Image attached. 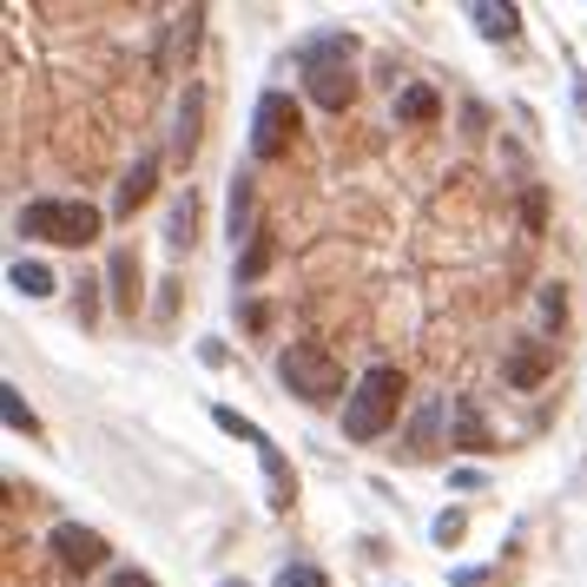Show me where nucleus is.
Returning a JSON list of instances; mask_svg holds the SVG:
<instances>
[{
    "instance_id": "obj_1",
    "label": "nucleus",
    "mask_w": 587,
    "mask_h": 587,
    "mask_svg": "<svg viewBox=\"0 0 587 587\" xmlns=\"http://www.w3.org/2000/svg\"><path fill=\"white\" fill-rule=\"evenodd\" d=\"M350 53L357 40L350 33H317L297 46V66H304V93L324 106V112H344L357 99V79H350Z\"/></svg>"
},
{
    "instance_id": "obj_2",
    "label": "nucleus",
    "mask_w": 587,
    "mask_h": 587,
    "mask_svg": "<svg viewBox=\"0 0 587 587\" xmlns=\"http://www.w3.org/2000/svg\"><path fill=\"white\" fill-rule=\"evenodd\" d=\"M396 410H403V370L377 363V370L357 377V390H350V403H344V436H350V443H377V436L396 423Z\"/></svg>"
},
{
    "instance_id": "obj_3",
    "label": "nucleus",
    "mask_w": 587,
    "mask_h": 587,
    "mask_svg": "<svg viewBox=\"0 0 587 587\" xmlns=\"http://www.w3.org/2000/svg\"><path fill=\"white\" fill-rule=\"evenodd\" d=\"M13 225H20V238H46V244H66V251L99 238V211L86 198H26Z\"/></svg>"
},
{
    "instance_id": "obj_4",
    "label": "nucleus",
    "mask_w": 587,
    "mask_h": 587,
    "mask_svg": "<svg viewBox=\"0 0 587 587\" xmlns=\"http://www.w3.org/2000/svg\"><path fill=\"white\" fill-rule=\"evenodd\" d=\"M278 377H284V390L304 396V403H337V396H344V370L330 363L324 344H291V350L278 357ZM344 403H350V396H344Z\"/></svg>"
},
{
    "instance_id": "obj_5",
    "label": "nucleus",
    "mask_w": 587,
    "mask_h": 587,
    "mask_svg": "<svg viewBox=\"0 0 587 587\" xmlns=\"http://www.w3.org/2000/svg\"><path fill=\"white\" fill-rule=\"evenodd\" d=\"M211 423L225 430V436H244L251 449H258V463H264V482H271V509H291L297 502V476H291V463H284V449L251 423V416H238L231 403H211Z\"/></svg>"
},
{
    "instance_id": "obj_6",
    "label": "nucleus",
    "mask_w": 587,
    "mask_h": 587,
    "mask_svg": "<svg viewBox=\"0 0 587 587\" xmlns=\"http://www.w3.org/2000/svg\"><path fill=\"white\" fill-rule=\"evenodd\" d=\"M297 139V99L291 93H264L258 112H251V152L258 159H284Z\"/></svg>"
},
{
    "instance_id": "obj_7",
    "label": "nucleus",
    "mask_w": 587,
    "mask_h": 587,
    "mask_svg": "<svg viewBox=\"0 0 587 587\" xmlns=\"http://www.w3.org/2000/svg\"><path fill=\"white\" fill-rule=\"evenodd\" d=\"M46 542H53V555H59L73 575H93V568H106V555H112V548H106L93 529H79V522H59Z\"/></svg>"
},
{
    "instance_id": "obj_8",
    "label": "nucleus",
    "mask_w": 587,
    "mask_h": 587,
    "mask_svg": "<svg viewBox=\"0 0 587 587\" xmlns=\"http://www.w3.org/2000/svg\"><path fill=\"white\" fill-rule=\"evenodd\" d=\"M198 126H205V86L192 79L185 99H178V119H172V159H192L198 152Z\"/></svg>"
},
{
    "instance_id": "obj_9",
    "label": "nucleus",
    "mask_w": 587,
    "mask_h": 587,
    "mask_svg": "<svg viewBox=\"0 0 587 587\" xmlns=\"http://www.w3.org/2000/svg\"><path fill=\"white\" fill-rule=\"evenodd\" d=\"M152 185H159V152L132 159V172H126V178H119V192H112V211H119V218H132V211L152 198Z\"/></svg>"
},
{
    "instance_id": "obj_10",
    "label": "nucleus",
    "mask_w": 587,
    "mask_h": 587,
    "mask_svg": "<svg viewBox=\"0 0 587 587\" xmlns=\"http://www.w3.org/2000/svg\"><path fill=\"white\" fill-rule=\"evenodd\" d=\"M548 363H555V344H522V350H515V357L502 363V377H509L515 390H535Z\"/></svg>"
},
{
    "instance_id": "obj_11",
    "label": "nucleus",
    "mask_w": 587,
    "mask_h": 587,
    "mask_svg": "<svg viewBox=\"0 0 587 587\" xmlns=\"http://www.w3.org/2000/svg\"><path fill=\"white\" fill-rule=\"evenodd\" d=\"M443 112V99H436V86H423V79H410L403 93H396V126H430Z\"/></svg>"
},
{
    "instance_id": "obj_12",
    "label": "nucleus",
    "mask_w": 587,
    "mask_h": 587,
    "mask_svg": "<svg viewBox=\"0 0 587 587\" xmlns=\"http://www.w3.org/2000/svg\"><path fill=\"white\" fill-rule=\"evenodd\" d=\"M469 20H476L489 40H515V33H522V13H515V7H496V0H476Z\"/></svg>"
},
{
    "instance_id": "obj_13",
    "label": "nucleus",
    "mask_w": 587,
    "mask_h": 587,
    "mask_svg": "<svg viewBox=\"0 0 587 587\" xmlns=\"http://www.w3.org/2000/svg\"><path fill=\"white\" fill-rule=\"evenodd\" d=\"M106 278H112V304H119V311H132V304H139V258H132V251H112Z\"/></svg>"
},
{
    "instance_id": "obj_14",
    "label": "nucleus",
    "mask_w": 587,
    "mask_h": 587,
    "mask_svg": "<svg viewBox=\"0 0 587 587\" xmlns=\"http://www.w3.org/2000/svg\"><path fill=\"white\" fill-rule=\"evenodd\" d=\"M7 284H13V291H26V297H53V271H46L40 258H20V264L7 271Z\"/></svg>"
},
{
    "instance_id": "obj_15",
    "label": "nucleus",
    "mask_w": 587,
    "mask_h": 587,
    "mask_svg": "<svg viewBox=\"0 0 587 587\" xmlns=\"http://www.w3.org/2000/svg\"><path fill=\"white\" fill-rule=\"evenodd\" d=\"M192 231H198V198L185 192V198L172 205V225H165V244H172V251H185V244H192Z\"/></svg>"
},
{
    "instance_id": "obj_16",
    "label": "nucleus",
    "mask_w": 587,
    "mask_h": 587,
    "mask_svg": "<svg viewBox=\"0 0 587 587\" xmlns=\"http://www.w3.org/2000/svg\"><path fill=\"white\" fill-rule=\"evenodd\" d=\"M271 258H278V244H271V231H258V238L244 244V258H238V284H258Z\"/></svg>"
},
{
    "instance_id": "obj_17",
    "label": "nucleus",
    "mask_w": 587,
    "mask_h": 587,
    "mask_svg": "<svg viewBox=\"0 0 587 587\" xmlns=\"http://www.w3.org/2000/svg\"><path fill=\"white\" fill-rule=\"evenodd\" d=\"M436 423H443V403H423L416 423H410V456H430L436 449Z\"/></svg>"
},
{
    "instance_id": "obj_18",
    "label": "nucleus",
    "mask_w": 587,
    "mask_h": 587,
    "mask_svg": "<svg viewBox=\"0 0 587 587\" xmlns=\"http://www.w3.org/2000/svg\"><path fill=\"white\" fill-rule=\"evenodd\" d=\"M0 416H7V430H20V436H40V416L20 403V390H13V383L0 390Z\"/></svg>"
},
{
    "instance_id": "obj_19",
    "label": "nucleus",
    "mask_w": 587,
    "mask_h": 587,
    "mask_svg": "<svg viewBox=\"0 0 587 587\" xmlns=\"http://www.w3.org/2000/svg\"><path fill=\"white\" fill-rule=\"evenodd\" d=\"M456 449H489V430H482L476 403H456Z\"/></svg>"
},
{
    "instance_id": "obj_20",
    "label": "nucleus",
    "mask_w": 587,
    "mask_h": 587,
    "mask_svg": "<svg viewBox=\"0 0 587 587\" xmlns=\"http://www.w3.org/2000/svg\"><path fill=\"white\" fill-rule=\"evenodd\" d=\"M231 238H258L251 231V178H231Z\"/></svg>"
},
{
    "instance_id": "obj_21",
    "label": "nucleus",
    "mask_w": 587,
    "mask_h": 587,
    "mask_svg": "<svg viewBox=\"0 0 587 587\" xmlns=\"http://www.w3.org/2000/svg\"><path fill=\"white\" fill-rule=\"evenodd\" d=\"M198 20H205V13L192 7V13H185V20L172 26V46H165V59H178V53H192V46H198Z\"/></svg>"
},
{
    "instance_id": "obj_22",
    "label": "nucleus",
    "mask_w": 587,
    "mask_h": 587,
    "mask_svg": "<svg viewBox=\"0 0 587 587\" xmlns=\"http://www.w3.org/2000/svg\"><path fill=\"white\" fill-rule=\"evenodd\" d=\"M463 529H469V515H463V509H443V515H436V529H430V535H436V542H443V548H456V542H463Z\"/></svg>"
},
{
    "instance_id": "obj_23",
    "label": "nucleus",
    "mask_w": 587,
    "mask_h": 587,
    "mask_svg": "<svg viewBox=\"0 0 587 587\" xmlns=\"http://www.w3.org/2000/svg\"><path fill=\"white\" fill-rule=\"evenodd\" d=\"M278 587H330V581H324V568H311V562H291V568H278Z\"/></svg>"
},
{
    "instance_id": "obj_24",
    "label": "nucleus",
    "mask_w": 587,
    "mask_h": 587,
    "mask_svg": "<svg viewBox=\"0 0 587 587\" xmlns=\"http://www.w3.org/2000/svg\"><path fill=\"white\" fill-rule=\"evenodd\" d=\"M106 587H152V575H145V568H119Z\"/></svg>"
},
{
    "instance_id": "obj_25",
    "label": "nucleus",
    "mask_w": 587,
    "mask_h": 587,
    "mask_svg": "<svg viewBox=\"0 0 587 587\" xmlns=\"http://www.w3.org/2000/svg\"><path fill=\"white\" fill-rule=\"evenodd\" d=\"M575 99H581V112H587V79H581V86H575Z\"/></svg>"
},
{
    "instance_id": "obj_26",
    "label": "nucleus",
    "mask_w": 587,
    "mask_h": 587,
    "mask_svg": "<svg viewBox=\"0 0 587 587\" xmlns=\"http://www.w3.org/2000/svg\"><path fill=\"white\" fill-rule=\"evenodd\" d=\"M225 587H244V581H225Z\"/></svg>"
}]
</instances>
